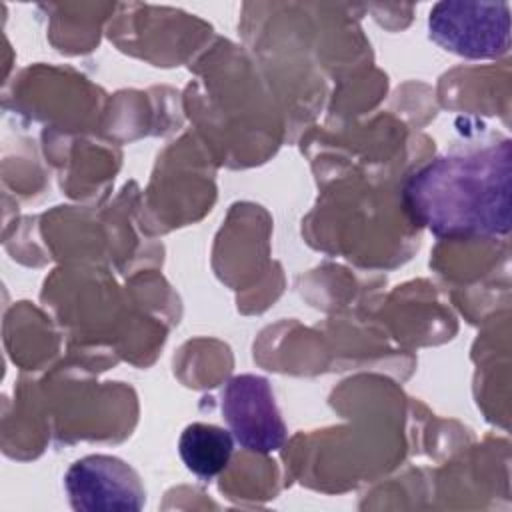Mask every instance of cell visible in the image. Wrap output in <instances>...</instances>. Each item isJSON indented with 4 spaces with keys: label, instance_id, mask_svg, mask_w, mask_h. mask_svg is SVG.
<instances>
[{
    "label": "cell",
    "instance_id": "obj_3",
    "mask_svg": "<svg viewBox=\"0 0 512 512\" xmlns=\"http://www.w3.org/2000/svg\"><path fill=\"white\" fill-rule=\"evenodd\" d=\"M64 488L78 512H138L146 502L138 472L108 454H90L70 464Z\"/></svg>",
    "mask_w": 512,
    "mask_h": 512
},
{
    "label": "cell",
    "instance_id": "obj_4",
    "mask_svg": "<svg viewBox=\"0 0 512 512\" xmlns=\"http://www.w3.org/2000/svg\"><path fill=\"white\" fill-rule=\"evenodd\" d=\"M232 438L248 452L270 454L284 446L286 424L266 378L240 374L226 382L220 402Z\"/></svg>",
    "mask_w": 512,
    "mask_h": 512
},
{
    "label": "cell",
    "instance_id": "obj_5",
    "mask_svg": "<svg viewBox=\"0 0 512 512\" xmlns=\"http://www.w3.org/2000/svg\"><path fill=\"white\" fill-rule=\"evenodd\" d=\"M234 450V438L230 430L216 424L192 422L188 424L178 440V454L184 466L200 480H212L230 462Z\"/></svg>",
    "mask_w": 512,
    "mask_h": 512
},
{
    "label": "cell",
    "instance_id": "obj_2",
    "mask_svg": "<svg viewBox=\"0 0 512 512\" xmlns=\"http://www.w3.org/2000/svg\"><path fill=\"white\" fill-rule=\"evenodd\" d=\"M428 36L446 52L470 60L502 58L510 50V4L444 0L428 14Z\"/></svg>",
    "mask_w": 512,
    "mask_h": 512
},
{
    "label": "cell",
    "instance_id": "obj_1",
    "mask_svg": "<svg viewBox=\"0 0 512 512\" xmlns=\"http://www.w3.org/2000/svg\"><path fill=\"white\" fill-rule=\"evenodd\" d=\"M512 144L438 156L404 184L412 220L436 238H490L510 232Z\"/></svg>",
    "mask_w": 512,
    "mask_h": 512
}]
</instances>
